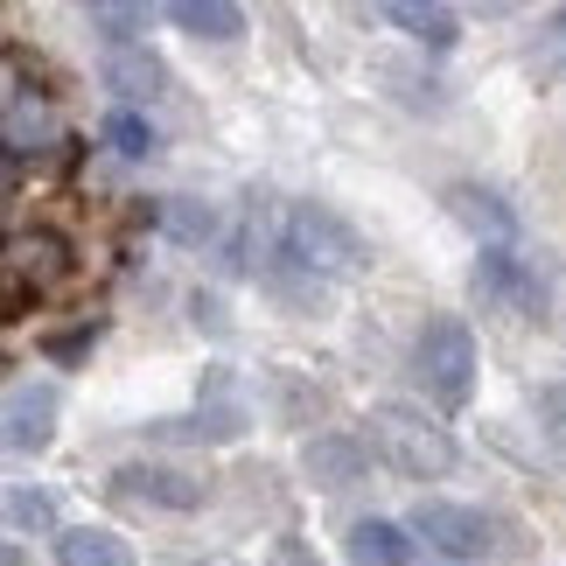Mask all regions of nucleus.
<instances>
[{
	"instance_id": "1",
	"label": "nucleus",
	"mask_w": 566,
	"mask_h": 566,
	"mask_svg": "<svg viewBox=\"0 0 566 566\" xmlns=\"http://www.w3.org/2000/svg\"><path fill=\"white\" fill-rule=\"evenodd\" d=\"M273 259L280 266H294V273H308V280H329V273H364L371 266V252H364V238L343 224L336 210H322V203H301L287 224H280L273 238Z\"/></svg>"
},
{
	"instance_id": "2",
	"label": "nucleus",
	"mask_w": 566,
	"mask_h": 566,
	"mask_svg": "<svg viewBox=\"0 0 566 566\" xmlns=\"http://www.w3.org/2000/svg\"><path fill=\"white\" fill-rule=\"evenodd\" d=\"M420 385H427V399L441 406V412H462L469 406V391H475V336H469V322H454V315H433L427 329H420Z\"/></svg>"
},
{
	"instance_id": "3",
	"label": "nucleus",
	"mask_w": 566,
	"mask_h": 566,
	"mask_svg": "<svg viewBox=\"0 0 566 566\" xmlns=\"http://www.w3.org/2000/svg\"><path fill=\"white\" fill-rule=\"evenodd\" d=\"M364 448H371V462H391L399 475H412V483H427V475H448L454 469V441L441 427L412 420L406 406H385L378 427L364 433Z\"/></svg>"
},
{
	"instance_id": "4",
	"label": "nucleus",
	"mask_w": 566,
	"mask_h": 566,
	"mask_svg": "<svg viewBox=\"0 0 566 566\" xmlns=\"http://www.w3.org/2000/svg\"><path fill=\"white\" fill-rule=\"evenodd\" d=\"M56 412H63V391L56 385H14V391H0V454H42L56 441Z\"/></svg>"
},
{
	"instance_id": "5",
	"label": "nucleus",
	"mask_w": 566,
	"mask_h": 566,
	"mask_svg": "<svg viewBox=\"0 0 566 566\" xmlns=\"http://www.w3.org/2000/svg\"><path fill=\"white\" fill-rule=\"evenodd\" d=\"M406 532H412V546H427L433 553H448V559H483L490 553V517L483 511H469V504H448V496H420L406 517Z\"/></svg>"
},
{
	"instance_id": "6",
	"label": "nucleus",
	"mask_w": 566,
	"mask_h": 566,
	"mask_svg": "<svg viewBox=\"0 0 566 566\" xmlns=\"http://www.w3.org/2000/svg\"><path fill=\"white\" fill-rule=\"evenodd\" d=\"M113 496H126V504H155V511H196L203 504V483H189L182 469H161V462H126L113 475Z\"/></svg>"
},
{
	"instance_id": "7",
	"label": "nucleus",
	"mask_w": 566,
	"mask_h": 566,
	"mask_svg": "<svg viewBox=\"0 0 566 566\" xmlns=\"http://www.w3.org/2000/svg\"><path fill=\"white\" fill-rule=\"evenodd\" d=\"M475 287L511 301V308H525V315H546V287H538V273L517 259V245H483V259H475Z\"/></svg>"
},
{
	"instance_id": "8",
	"label": "nucleus",
	"mask_w": 566,
	"mask_h": 566,
	"mask_svg": "<svg viewBox=\"0 0 566 566\" xmlns=\"http://www.w3.org/2000/svg\"><path fill=\"white\" fill-rule=\"evenodd\" d=\"M98 77H105V92H119L126 113H140V105L161 98V84H168V71L147 56V42H119V50H105L98 56Z\"/></svg>"
},
{
	"instance_id": "9",
	"label": "nucleus",
	"mask_w": 566,
	"mask_h": 566,
	"mask_svg": "<svg viewBox=\"0 0 566 566\" xmlns=\"http://www.w3.org/2000/svg\"><path fill=\"white\" fill-rule=\"evenodd\" d=\"M343 559L350 566H412L420 546H412V532L399 517H357V525L343 532Z\"/></svg>"
},
{
	"instance_id": "10",
	"label": "nucleus",
	"mask_w": 566,
	"mask_h": 566,
	"mask_svg": "<svg viewBox=\"0 0 566 566\" xmlns=\"http://www.w3.org/2000/svg\"><path fill=\"white\" fill-rule=\"evenodd\" d=\"M454 217H462L483 245H517V210L496 189H454Z\"/></svg>"
},
{
	"instance_id": "11",
	"label": "nucleus",
	"mask_w": 566,
	"mask_h": 566,
	"mask_svg": "<svg viewBox=\"0 0 566 566\" xmlns=\"http://www.w3.org/2000/svg\"><path fill=\"white\" fill-rule=\"evenodd\" d=\"M0 525H8L14 538H35V532H56V525H63V511H56V496H50V490H35V483H8V490H0Z\"/></svg>"
},
{
	"instance_id": "12",
	"label": "nucleus",
	"mask_w": 566,
	"mask_h": 566,
	"mask_svg": "<svg viewBox=\"0 0 566 566\" xmlns=\"http://www.w3.org/2000/svg\"><path fill=\"white\" fill-rule=\"evenodd\" d=\"M56 566H134V546L119 532L77 525V532H56Z\"/></svg>"
},
{
	"instance_id": "13",
	"label": "nucleus",
	"mask_w": 566,
	"mask_h": 566,
	"mask_svg": "<svg viewBox=\"0 0 566 566\" xmlns=\"http://www.w3.org/2000/svg\"><path fill=\"white\" fill-rule=\"evenodd\" d=\"M308 469L322 475V483H357V475L371 469V448L350 441V433H315V441H308Z\"/></svg>"
},
{
	"instance_id": "14",
	"label": "nucleus",
	"mask_w": 566,
	"mask_h": 566,
	"mask_svg": "<svg viewBox=\"0 0 566 566\" xmlns=\"http://www.w3.org/2000/svg\"><path fill=\"white\" fill-rule=\"evenodd\" d=\"M161 441H210V448H224L245 433V406H210V412H189V420H161L155 427Z\"/></svg>"
},
{
	"instance_id": "15",
	"label": "nucleus",
	"mask_w": 566,
	"mask_h": 566,
	"mask_svg": "<svg viewBox=\"0 0 566 566\" xmlns=\"http://www.w3.org/2000/svg\"><path fill=\"white\" fill-rule=\"evenodd\" d=\"M105 147H113V155H126V161H155L161 155V126L147 119V113H126V105H113V113H105Z\"/></svg>"
},
{
	"instance_id": "16",
	"label": "nucleus",
	"mask_w": 566,
	"mask_h": 566,
	"mask_svg": "<svg viewBox=\"0 0 566 566\" xmlns=\"http://www.w3.org/2000/svg\"><path fill=\"white\" fill-rule=\"evenodd\" d=\"M378 14L391 21V29H406L412 42H427L433 56H448L454 42H462V35H454V14H448V8H378Z\"/></svg>"
},
{
	"instance_id": "17",
	"label": "nucleus",
	"mask_w": 566,
	"mask_h": 566,
	"mask_svg": "<svg viewBox=\"0 0 566 566\" xmlns=\"http://www.w3.org/2000/svg\"><path fill=\"white\" fill-rule=\"evenodd\" d=\"M168 21L203 42H238L245 35V8H196V0H182V8H168Z\"/></svg>"
},
{
	"instance_id": "18",
	"label": "nucleus",
	"mask_w": 566,
	"mask_h": 566,
	"mask_svg": "<svg viewBox=\"0 0 566 566\" xmlns=\"http://www.w3.org/2000/svg\"><path fill=\"white\" fill-rule=\"evenodd\" d=\"M532 406L553 420V427H546L553 441H566V378H559V385H538V391H532Z\"/></svg>"
},
{
	"instance_id": "19",
	"label": "nucleus",
	"mask_w": 566,
	"mask_h": 566,
	"mask_svg": "<svg viewBox=\"0 0 566 566\" xmlns=\"http://www.w3.org/2000/svg\"><path fill=\"white\" fill-rule=\"evenodd\" d=\"M0 566H21V553H14V546H0Z\"/></svg>"
}]
</instances>
